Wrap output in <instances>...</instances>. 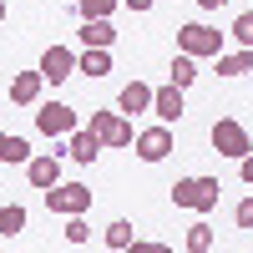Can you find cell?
<instances>
[{
  "instance_id": "484cf974",
  "label": "cell",
  "mask_w": 253,
  "mask_h": 253,
  "mask_svg": "<svg viewBox=\"0 0 253 253\" xmlns=\"http://www.w3.org/2000/svg\"><path fill=\"white\" fill-rule=\"evenodd\" d=\"M238 177L253 187V152H248V157H238Z\"/></svg>"
},
{
  "instance_id": "5b68a950",
  "label": "cell",
  "mask_w": 253,
  "mask_h": 253,
  "mask_svg": "<svg viewBox=\"0 0 253 253\" xmlns=\"http://www.w3.org/2000/svg\"><path fill=\"white\" fill-rule=\"evenodd\" d=\"M76 107H66V101H46V107L36 112V132L41 137H71L76 132Z\"/></svg>"
},
{
  "instance_id": "ba28073f",
  "label": "cell",
  "mask_w": 253,
  "mask_h": 253,
  "mask_svg": "<svg viewBox=\"0 0 253 253\" xmlns=\"http://www.w3.org/2000/svg\"><path fill=\"white\" fill-rule=\"evenodd\" d=\"M71 71H76V51L71 46H46V51H41V76H46L51 86H61Z\"/></svg>"
},
{
  "instance_id": "83f0119b",
  "label": "cell",
  "mask_w": 253,
  "mask_h": 253,
  "mask_svg": "<svg viewBox=\"0 0 253 253\" xmlns=\"http://www.w3.org/2000/svg\"><path fill=\"white\" fill-rule=\"evenodd\" d=\"M198 5H203V10H218V5H223V0H198Z\"/></svg>"
},
{
  "instance_id": "4316f807",
  "label": "cell",
  "mask_w": 253,
  "mask_h": 253,
  "mask_svg": "<svg viewBox=\"0 0 253 253\" xmlns=\"http://www.w3.org/2000/svg\"><path fill=\"white\" fill-rule=\"evenodd\" d=\"M126 10H152V0H122Z\"/></svg>"
},
{
  "instance_id": "cb8c5ba5",
  "label": "cell",
  "mask_w": 253,
  "mask_h": 253,
  "mask_svg": "<svg viewBox=\"0 0 253 253\" xmlns=\"http://www.w3.org/2000/svg\"><path fill=\"white\" fill-rule=\"evenodd\" d=\"M233 36H238V46H253V10H243L233 20Z\"/></svg>"
},
{
  "instance_id": "277c9868",
  "label": "cell",
  "mask_w": 253,
  "mask_h": 253,
  "mask_svg": "<svg viewBox=\"0 0 253 253\" xmlns=\"http://www.w3.org/2000/svg\"><path fill=\"white\" fill-rule=\"evenodd\" d=\"M46 208L61 213V218L86 213V208H91V187L86 182H56V187H46Z\"/></svg>"
},
{
  "instance_id": "4fadbf2b",
  "label": "cell",
  "mask_w": 253,
  "mask_h": 253,
  "mask_svg": "<svg viewBox=\"0 0 253 253\" xmlns=\"http://www.w3.org/2000/svg\"><path fill=\"white\" fill-rule=\"evenodd\" d=\"M152 91H157V86H147V81H126L122 96H117V112H126V117L152 112Z\"/></svg>"
},
{
  "instance_id": "d6986e66",
  "label": "cell",
  "mask_w": 253,
  "mask_h": 253,
  "mask_svg": "<svg viewBox=\"0 0 253 253\" xmlns=\"http://www.w3.org/2000/svg\"><path fill=\"white\" fill-rule=\"evenodd\" d=\"M172 81H177L182 91L193 86V81H198V56H187V51H177V56H172Z\"/></svg>"
},
{
  "instance_id": "6da1fadb",
  "label": "cell",
  "mask_w": 253,
  "mask_h": 253,
  "mask_svg": "<svg viewBox=\"0 0 253 253\" xmlns=\"http://www.w3.org/2000/svg\"><path fill=\"white\" fill-rule=\"evenodd\" d=\"M218 193H223L218 177H177L172 182V208H193V213L208 218L218 208Z\"/></svg>"
},
{
  "instance_id": "8fae6325",
  "label": "cell",
  "mask_w": 253,
  "mask_h": 253,
  "mask_svg": "<svg viewBox=\"0 0 253 253\" xmlns=\"http://www.w3.org/2000/svg\"><path fill=\"white\" fill-rule=\"evenodd\" d=\"M152 112H157V122H167V126L182 117V86H177V81H167V86L152 91Z\"/></svg>"
},
{
  "instance_id": "52a82bcc",
  "label": "cell",
  "mask_w": 253,
  "mask_h": 253,
  "mask_svg": "<svg viewBox=\"0 0 253 253\" xmlns=\"http://www.w3.org/2000/svg\"><path fill=\"white\" fill-rule=\"evenodd\" d=\"M132 147H137L142 162H162V157H172V126H167V122H162V126H147V132H137Z\"/></svg>"
},
{
  "instance_id": "9a60e30c",
  "label": "cell",
  "mask_w": 253,
  "mask_h": 253,
  "mask_svg": "<svg viewBox=\"0 0 253 253\" xmlns=\"http://www.w3.org/2000/svg\"><path fill=\"white\" fill-rule=\"evenodd\" d=\"M76 71H86L91 81H101V76H112V51L107 46H86L76 56Z\"/></svg>"
},
{
  "instance_id": "2e32d148",
  "label": "cell",
  "mask_w": 253,
  "mask_h": 253,
  "mask_svg": "<svg viewBox=\"0 0 253 253\" xmlns=\"http://www.w3.org/2000/svg\"><path fill=\"white\" fill-rule=\"evenodd\" d=\"M213 66H218V76H243V71H253V46H243V51H233V56H218Z\"/></svg>"
},
{
  "instance_id": "d4e9b609",
  "label": "cell",
  "mask_w": 253,
  "mask_h": 253,
  "mask_svg": "<svg viewBox=\"0 0 253 253\" xmlns=\"http://www.w3.org/2000/svg\"><path fill=\"white\" fill-rule=\"evenodd\" d=\"M233 223H238V228H253V193H248V198L233 208Z\"/></svg>"
},
{
  "instance_id": "7a4b0ae2",
  "label": "cell",
  "mask_w": 253,
  "mask_h": 253,
  "mask_svg": "<svg viewBox=\"0 0 253 253\" xmlns=\"http://www.w3.org/2000/svg\"><path fill=\"white\" fill-rule=\"evenodd\" d=\"M177 51L198 56V61H218L223 56V31L203 26V20H187V26H177Z\"/></svg>"
},
{
  "instance_id": "3957f363",
  "label": "cell",
  "mask_w": 253,
  "mask_h": 253,
  "mask_svg": "<svg viewBox=\"0 0 253 253\" xmlns=\"http://www.w3.org/2000/svg\"><path fill=\"white\" fill-rule=\"evenodd\" d=\"M213 152H223L228 162H238V157L253 152V142H248V132H243L238 117H218L213 122Z\"/></svg>"
},
{
  "instance_id": "5bb4252c",
  "label": "cell",
  "mask_w": 253,
  "mask_h": 253,
  "mask_svg": "<svg viewBox=\"0 0 253 253\" xmlns=\"http://www.w3.org/2000/svg\"><path fill=\"white\" fill-rule=\"evenodd\" d=\"M81 46H117V26H112V15H96V20H81Z\"/></svg>"
},
{
  "instance_id": "7402d4cb",
  "label": "cell",
  "mask_w": 253,
  "mask_h": 253,
  "mask_svg": "<svg viewBox=\"0 0 253 253\" xmlns=\"http://www.w3.org/2000/svg\"><path fill=\"white\" fill-rule=\"evenodd\" d=\"M182 243H187V253H208V248H213V228H208V223H193Z\"/></svg>"
},
{
  "instance_id": "f1b7e54d",
  "label": "cell",
  "mask_w": 253,
  "mask_h": 253,
  "mask_svg": "<svg viewBox=\"0 0 253 253\" xmlns=\"http://www.w3.org/2000/svg\"><path fill=\"white\" fill-rule=\"evenodd\" d=\"M0 26H5V0H0Z\"/></svg>"
},
{
  "instance_id": "ac0fdd59",
  "label": "cell",
  "mask_w": 253,
  "mask_h": 253,
  "mask_svg": "<svg viewBox=\"0 0 253 253\" xmlns=\"http://www.w3.org/2000/svg\"><path fill=\"white\" fill-rule=\"evenodd\" d=\"M107 248H112V253H122V248H137V228L126 223V218L107 223Z\"/></svg>"
},
{
  "instance_id": "e0dca14e",
  "label": "cell",
  "mask_w": 253,
  "mask_h": 253,
  "mask_svg": "<svg viewBox=\"0 0 253 253\" xmlns=\"http://www.w3.org/2000/svg\"><path fill=\"white\" fill-rule=\"evenodd\" d=\"M20 233H26V208L5 203V208H0V238H20Z\"/></svg>"
},
{
  "instance_id": "44dd1931",
  "label": "cell",
  "mask_w": 253,
  "mask_h": 253,
  "mask_svg": "<svg viewBox=\"0 0 253 253\" xmlns=\"http://www.w3.org/2000/svg\"><path fill=\"white\" fill-rule=\"evenodd\" d=\"M122 0H76V15L81 20H96V15H117Z\"/></svg>"
},
{
  "instance_id": "603a6c76",
  "label": "cell",
  "mask_w": 253,
  "mask_h": 253,
  "mask_svg": "<svg viewBox=\"0 0 253 253\" xmlns=\"http://www.w3.org/2000/svg\"><path fill=\"white\" fill-rule=\"evenodd\" d=\"M86 238H91V228H86V218H81V213H71V218H66V243H71V248H81Z\"/></svg>"
},
{
  "instance_id": "9c48e42d",
  "label": "cell",
  "mask_w": 253,
  "mask_h": 253,
  "mask_svg": "<svg viewBox=\"0 0 253 253\" xmlns=\"http://www.w3.org/2000/svg\"><path fill=\"white\" fill-rule=\"evenodd\" d=\"M41 91H46V76H41V66H36V71H15V76H10V101H15V107H36Z\"/></svg>"
},
{
  "instance_id": "ffe728a7",
  "label": "cell",
  "mask_w": 253,
  "mask_h": 253,
  "mask_svg": "<svg viewBox=\"0 0 253 253\" xmlns=\"http://www.w3.org/2000/svg\"><path fill=\"white\" fill-rule=\"evenodd\" d=\"M0 162H31V142H26V137H5V132H0Z\"/></svg>"
},
{
  "instance_id": "7c38bea8",
  "label": "cell",
  "mask_w": 253,
  "mask_h": 253,
  "mask_svg": "<svg viewBox=\"0 0 253 253\" xmlns=\"http://www.w3.org/2000/svg\"><path fill=\"white\" fill-rule=\"evenodd\" d=\"M26 177H31V187H41V193H46V187H56V182H61V157H56V152L31 157V162H26Z\"/></svg>"
},
{
  "instance_id": "30bf717a",
  "label": "cell",
  "mask_w": 253,
  "mask_h": 253,
  "mask_svg": "<svg viewBox=\"0 0 253 253\" xmlns=\"http://www.w3.org/2000/svg\"><path fill=\"white\" fill-rule=\"evenodd\" d=\"M101 147H107V142L96 137V126H76V132H71V147H66V152H71V162L91 167V162L101 157Z\"/></svg>"
},
{
  "instance_id": "8992f818",
  "label": "cell",
  "mask_w": 253,
  "mask_h": 253,
  "mask_svg": "<svg viewBox=\"0 0 253 253\" xmlns=\"http://www.w3.org/2000/svg\"><path fill=\"white\" fill-rule=\"evenodd\" d=\"M91 126H96V137L107 142V147H132V122H126V112H91Z\"/></svg>"
}]
</instances>
